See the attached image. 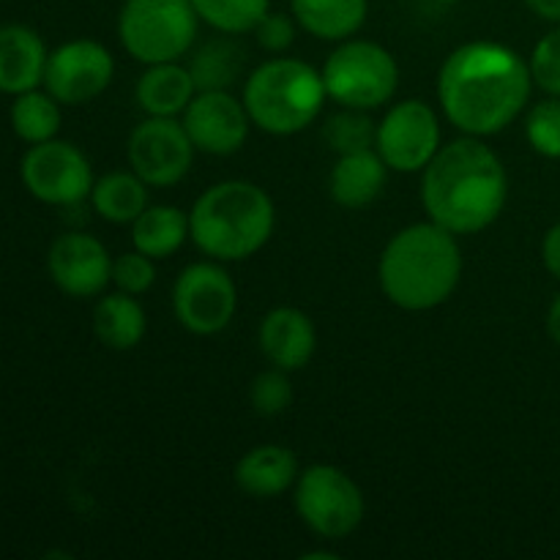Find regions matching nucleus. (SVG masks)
Returning a JSON list of instances; mask_svg holds the SVG:
<instances>
[{"instance_id": "obj_23", "label": "nucleus", "mask_w": 560, "mask_h": 560, "mask_svg": "<svg viewBox=\"0 0 560 560\" xmlns=\"http://www.w3.org/2000/svg\"><path fill=\"white\" fill-rule=\"evenodd\" d=\"M93 334L109 350H135L148 334V315L137 295L124 290L98 295L93 306Z\"/></svg>"}, {"instance_id": "obj_25", "label": "nucleus", "mask_w": 560, "mask_h": 560, "mask_svg": "<svg viewBox=\"0 0 560 560\" xmlns=\"http://www.w3.org/2000/svg\"><path fill=\"white\" fill-rule=\"evenodd\" d=\"M151 186L135 173V170H113V173L96 178L91 191V206L96 217L109 224H131L151 202H148Z\"/></svg>"}, {"instance_id": "obj_34", "label": "nucleus", "mask_w": 560, "mask_h": 560, "mask_svg": "<svg viewBox=\"0 0 560 560\" xmlns=\"http://www.w3.org/2000/svg\"><path fill=\"white\" fill-rule=\"evenodd\" d=\"M541 262L550 271V277L560 282V222L552 224L545 233V241H541Z\"/></svg>"}, {"instance_id": "obj_27", "label": "nucleus", "mask_w": 560, "mask_h": 560, "mask_svg": "<svg viewBox=\"0 0 560 560\" xmlns=\"http://www.w3.org/2000/svg\"><path fill=\"white\" fill-rule=\"evenodd\" d=\"M200 22L217 33L244 36L257 27V22L271 11V0H191Z\"/></svg>"}, {"instance_id": "obj_30", "label": "nucleus", "mask_w": 560, "mask_h": 560, "mask_svg": "<svg viewBox=\"0 0 560 560\" xmlns=\"http://www.w3.org/2000/svg\"><path fill=\"white\" fill-rule=\"evenodd\" d=\"M249 405L257 416H262V419H277V416H282L284 410L293 405L290 372L271 366V370H262L260 375L252 377Z\"/></svg>"}, {"instance_id": "obj_28", "label": "nucleus", "mask_w": 560, "mask_h": 560, "mask_svg": "<svg viewBox=\"0 0 560 560\" xmlns=\"http://www.w3.org/2000/svg\"><path fill=\"white\" fill-rule=\"evenodd\" d=\"M377 124L370 118L366 109L342 107L339 113L328 115L323 124V140L337 156L355 151H370L375 148Z\"/></svg>"}, {"instance_id": "obj_37", "label": "nucleus", "mask_w": 560, "mask_h": 560, "mask_svg": "<svg viewBox=\"0 0 560 560\" xmlns=\"http://www.w3.org/2000/svg\"><path fill=\"white\" fill-rule=\"evenodd\" d=\"M441 3H454V0H441Z\"/></svg>"}, {"instance_id": "obj_8", "label": "nucleus", "mask_w": 560, "mask_h": 560, "mask_svg": "<svg viewBox=\"0 0 560 560\" xmlns=\"http://www.w3.org/2000/svg\"><path fill=\"white\" fill-rule=\"evenodd\" d=\"M293 506L301 523L320 539H345L366 517V498L350 474L328 463H315L299 474Z\"/></svg>"}, {"instance_id": "obj_15", "label": "nucleus", "mask_w": 560, "mask_h": 560, "mask_svg": "<svg viewBox=\"0 0 560 560\" xmlns=\"http://www.w3.org/2000/svg\"><path fill=\"white\" fill-rule=\"evenodd\" d=\"M47 273L69 299H98L113 284V257L96 235L71 230L49 244Z\"/></svg>"}, {"instance_id": "obj_13", "label": "nucleus", "mask_w": 560, "mask_h": 560, "mask_svg": "<svg viewBox=\"0 0 560 560\" xmlns=\"http://www.w3.org/2000/svg\"><path fill=\"white\" fill-rule=\"evenodd\" d=\"M115 58L96 38H71L49 49L44 88L63 107L91 104L113 85Z\"/></svg>"}, {"instance_id": "obj_26", "label": "nucleus", "mask_w": 560, "mask_h": 560, "mask_svg": "<svg viewBox=\"0 0 560 560\" xmlns=\"http://www.w3.org/2000/svg\"><path fill=\"white\" fill-rule=\"evenodd\" d=\"M11 131L20 137L25 145L55 140L63 124V104L47 91V88H33V91L11 96L9 107Z\"/></svg>"}, {"instance_id": "obj_32", "label": "nucleus", "mask_w": 560, "mask_h": 560, "mask_svg": "<svg viewBox=\"0 0 560 560\" xmlns=\"http://www.w3.org/2000/svg\"><path fill=\"white\" fill-rule=\"evenodd\" d=\"M534 85L547 96H560V25L539 38L528 58Z\"/></svg>"}, {"instance_id": "obj_14", "label": "nucleus", "mask_w": 560, "mask_h": 560, "mask_svg": "<svg viewBox=\"0 0 560 560\" xmlns=\"http://www.w3.org/2000/svg\"><path fill=\"white\" fill-rule=\"evenodd\" d=\"M180 124L197 153L208 156H233L246 145L252 131L244 98L233 91H197L180 115Z\"/></svg>"}, {"instance_id": "obj_9", "label": "nucleus", "mask_w": 560, "mask_h": 560, "mask_svg": "<svg viewBox=\"0 0 560 560\" xmlns=\"http://www.w3.org/2000/svg\"><path fill=\"white\" fill-rule=\"evenodd\" d=\"M20 180L33 200L44 206L71 208L91 200L96 175L82 148L55 137L38 145H27L20 162Z\"/></svg>"}, {"instance_id": "obj_36", "label": "nucleus", "mask_w": 560, "mask_h": 560, "mask_svg": "<svg viewBox=\"0 0 560 560\" xmlns=\"http://www.w3.org/2000/svg\"><path fill=\"white\" fill-rule=\"evenodd\" d=\"M547 334H550L552 342L560 348V293L552 299L550 310H547Z\"/></svg>"}, {"instance_id": "obj_7", "label": "nucleus", "mask_w": 560, "mask_h": 560, "mask_svg": "<svg viewBox=\"0 0 560 560\" xmlns=\"http://www.w3.org/2000/svg\"><path fill=\"white\" fill-rule=\"evenodd\" d=\"M326 93L339 107L372 109L394 98L399 88L397 58L383 44L370 38H345L320 69Z\"/></svg>"}, {"instance_id": "obj_3", "label": "nucleus", "mask_w": 560, "mask_h": 560, "mask_svg": "<svg viewBox=\"0 0 560 560\" xmlns=\"http://www.w3.org/2000/svg\"><path fill=\"white\" fill-rule=\"evenodd\" d=\"M463 279L457 235L432 219L402 228L377 260V282L397 310L430 312L446 304Z\"/></svg>"}, {"instance_id": "obj_29", "label": "nucleus", "mask_w": 560, "mask_h": 560, "mask_svg": "<svg viewBox=\"0 0 560 560\" xmlns=\"http://www.w3.org/2000/svg\"><path fill=\"white\" fill-rule=\"evenodd\" d=\"M525 137L539 156L560 162V96H547L525 113Z\"/></svg>"}, {"instance_id": "obj_12", "label": "nucleus", "mask_w": 560, "mask_h": 560, "mask_svg": "<svg viewBox=\"0 0 560 560\" xmlns=\"http://www.w3.org/2000/svg\"><path fill=\"white\" fill-rule=\"evenodd\" d=\"M195 142L186 135L180 118H148L131 129L126 140L129 167L151 189H170L189 175L195 164Z\"/></svg>"}, {"instance_id": "obj_35", "label": "nucleus", "mask_w": 560, "mask_h": 560, "mask_svg": "<svg viewBox=\"0 0 560 560\" xmlns=\"http://www.w3.org/2000/svg\"><path fill=\"white\" fill-rule=\"evenodd\" d=\"M528 5L530 14H536L539 20L560 25V0H523Z\"/></svg>"}, {"instance_id": "obj_18", "label": "nucleus", "mask_w": 560, "mask_h": 560, "mask_svg": "<svg viewBox=\"0 0 560 560\" xmlns=\"http://www.w3.org/2000/svg\"><path fill=\"white\" fill-rule=\"evenodd\" d=\"M301 465L293 448L279 446V443H260L249 448L244 457L235 463V485L244 495L257 501H273L293 490L299 481Z\"/></svg>"}, {"instance_id": "obj_5", "label": "nucleus", "mask_w": 560, "mask_h": 560, "mask_svg": "<svg viewBox=\"0 0 560 560\" xmlns=\"http://www.w3.org/2000/svg\"><path fill=\"white\" fill-rule=\"evenodd\" d=\"M241 98L252 126L271 137H293L320 118L328 93L315 66L277 55L246 74Z\"/></svg>"}, {"instance_id": "obj_31", "label": "nucleus", "mask_w": 560, "mask_h": 560, "mask_svg": "<svg viewBox=\"0 0 560 560\" xmlns=\"http://www.w3.org/2000/svg\"><path fill=\"white\" fill-rule=\"evenodd\" d=\"M156 282V260L131 249L113 260V284L129 295H145Z\"/></svg>"}, {"instance_id": "obj_33", "label": "nucleus", "mask_w": 560, "mask_h": 560, "mask_svg": "<svg viewBox=\"0 0 560 560\" xmlns=\"http://www.w3.org/2000/svg\"><path fill=\"white\" fill-rule=\"evenodd\" d=\"M257 47L266 49L268 55H284L295 44L299 36V22L293 14H282V11H268L257 27L252 31Z\"/></svg>"}, {"instance_id": "obj_1", "label": "nucleus", "mask_w": 560, "mask_h": 560, "mask_svg": "<svg viewBox=\"0 0 560 560\" xmlns=\"http://www.w3.org/2000/svg\"><path fill=\"white\" fill-rule=\"evenodd\" d=\"M530 63L498 42H468L448 52L438 74V104L454 129L495 137L528 109L534 93Z\"/></svg>"}, {"instance_id": "obj_20", "label": "nucleus", "mask_w": 560, "mask_h": 560, "mask_svg": "<svg viewBox=\"0 0 560 560\" xmlns=\"http://www.w3.org/2000/svg\"><path fill=\"white\" fill-rule=\"evenodd\" d=\"M195 93V80L180 60L145 66L135 85L137 107L148 118H180Z\"/></svg>"}, {"instance_id": "obj_11", "label": "nucleus", "mask_w": 560, "mask_h": 560, "mask_svg": "<svg viewBox=\"0 0 560 560\" xmlns=\"http://www.w3.org/2000/svg\"><path fill=\"white\" fill-rule=\"evenodd\" d=\"M441 115L424 98L397 102L377 124L375 151L392 173H421L441 151Z\"/></svg>"}, {"instance_id": "obj_21", "label": "nucleus", "mask_w": 560, "mask_h": 560, "mask_svg": "<svg viewBox=\"0 0 560 560\" xmlns=\"http://www.w3.org/2000/svg\"><path fill=\"white\" fill-rule=\"evenodd\" d=\"M246 63L249 52L230 33H219L186 55V69L197 91H230L235 82L246 80Z\"/></svg>"}, {"instance_id": "obj_4", "label": "nucleus", "mask_w": 560, "mask_h": 560, "mask_svg": "<svg viewBox=\"0 0 560 560\" xmlns=\"http://www.w3.org/2000/svg\"><path fill=\"white\" fill-rule=\"evenodd\" d=\"M277 206L262 186L230 178L208 186L189 211V241L206 257L241 262L271 241Z\"/></svg>"}, {"instance_id": "obj_17", "label": "nucleus", "mask_w": 560, "mask_h": 560, "mask_svg": "<svg viewBox=\"0 0 560 560\" xmlns=\"http://www.w3.org/2000/svg\"><path fill=\"white\" fill-rule=\"evenodd\" d=\"M49 49L42 33L22 22L0 25V93L20 96L44 85Z\"/></svg>"}, {"instance_id": "obj_22", "label": "nucleus", "mask_w": 560, "mask_h": 560, "mask_svg": "<svg viewBox=\"0 0 560 560\" xmlns=\"http://www.w3.org/2000/svg\"><path fill=\"white\" fill-rule=\"evenodd\" d=\"M299 27L320 42H345L364 27L370 0H290Z\"/></svg>"}, {"instance_id": "obj_19", "label": "nucleus", "mask_w": 560, "mask_h": 560, "mask_svg": "<svg viewBox=\"0 0 560 560\" xmlns=\"http://www.w3.org/2000/svg\"><path fill=\"white\" fill-rule=\"evenodd\" d=\"M388 173L392 170L375 148L345 153V156H337L328 173V195L345 211H361L383 195Z\"/></svg>"}, {"instance_id": "obj_10", "label": "nucleus", "mask_w": 560, "mask_h": 560, "mask_svg": "<svg viewBox=\"0 0 560 560\" xmlns=\"http://www.w3.org/2000/svg\"><path fill=\"white\" fill-rule=\"evenodd\" d=\"M175 320L195 337H217L233 323L238 312V284L224 262H189L173 284Z\"/></svg>"}, {"instance_id": "obj_16", "label": "nucleus", "mask_w": 560, "mask_h": 560, "mask_svg": "<svg viewBox=\"0 0 560 560\" xmlns=\"http://www.w3.org/2000/svg\"><path fill=\"white\" fill-rule=\"evenodd\" d=\"M257 345L271 366L284 372L304 370L317 350V328L299 306H273L257 328Z\"/></svg>"}, {"instance_id": "obj_24", "label": "nucleus", "mask_w": 560, "mask_h": 560, "mask_svg": "<svg viewBox=\"0 0 560 560\" xmlns=\"http://www.w3.org/2000/svg\"><path fill=\"white\" fill-rule=\"evenodd\" d=\"M189 241V213L178 206H148L131 222V246L153 260H167Z\"/></svg>"}, {"instance_id": "obj_2", "label": "nucleus", "mask_w": 560, "mask_h": 560, "mask_svg": "<svg viewBox=\"0 0 560 560\" xmlns=\"http://www.w3.org/2000/svg\"><path fill=\"white\" fill-rule=\"evenodd\" d=\"M506 200V167L481 137L463 135L446 142L421 170V206L427 219L457 238L492 228Z\"/></svg>"}, {"instance_id": "obj_6", "label": "nucleus", "mask_w": 560, "mask_h": 560, "mask_svg": "<svg viewBox=\"0 0 560 560\" xmlns=\"http://www.w3.org/2000/svg\"><path fill=\"white\" fill-rule=\"evenodd\" d=\"M200 33L191 0H124L118 11L120 47L142 66L184 60Z\"/></svg>"}]
</instances>
